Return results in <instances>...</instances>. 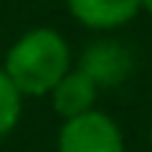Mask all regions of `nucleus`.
I'll list each match as a JSON object with an SVG mask.
<instances>
[{"label":"nucleus","mask_w":152,"mask_h":152,"mask_svg":"<svg viewBox=\"0 0 152 152\" xmlns=\"http://www.w3.org/2000/svg\"><path fill=\"white\" fill-rule=\"evenodd\" d=\"M81 72H87L96 81V87H116L122 84L131 69H134V57L128 54V48L116 45V42H93L84 57H81Z\"/></svg>","instance_id":"3"},{"label":"nucleus","mask_w":152,"mask_h":152,"mask_svg":"<svg viewBox=\"0 0 152 152\" xmlns=\"http://www.w3.org/2000/svg\"><path fill=\"white\" fill-rule=\"evenodd\" d=\"M3 69L24 99H39L72 69V48L54 27H33L12 42Z\"/></svg>","instance_id":"1"},{"label":"nucleus","mask_w":152,"mask_h":152,"mask_svg":"<svg viewBox=\"0 0 152 152\" xmlns=\"http://www.w3.org/2000/svg\"><path fill=\"white\" fill-rule=\"evenodd\" d=\"M149 143H152V125H149Z\"/></svg>","instance_id":"8"},{"label":"nucleus","mask_w":152,"mask_h":152,"mask_svg":"<svg viewBox=\"0 0 152 152\" xmlns=\"http://www.w3.org/2000/svg\"><path fill=\"white\" fill-rule=\"evenodd\" d=\"M48 96H51V104H54V113H57V116L75 119V116H81V113L96 110L99 87H96V81L90 78L87 72L69 69Z\"/></svg>","instance_id":"5"},{"label":"nucleus","mask_w":152,"mask_h":152,"mask_svg":"<svg viewBox=\"0 0 152 152\" xmlns=\"http://www.w3.org/2000/svg\"><path fill=\"white\" fill-rule=\"evenodd\" d=\"M143 9H146V12L152 15V0H143Z\"/></svg>","instance_id":"7"},{"label":"nucleus","mask_w":152,"mask_h":152,"mask_svg":"<svg viewBox=\"0 0 152 152\" xmlns=\"http://www.w3.org/2000/svg\"><path fill=\"white\" fill-rule=\"evenodd\" d=\"M72 18L90 30H116L137 18L143 0H66Z\"/></svg>","instance_id":"4"},{"label":"nucleus","mask_w":152,"mask_h":152,"mask_svg":"<svg viewBox=\"0 0 152 152\" xmlns=\"http://www.w3.org/2000/svg\"><path fill=\"white\" fill-rule=\"evenodd\" d=\"M57 152H125V137L113 116L104 110H90L75 119H63Z\"/></svg>","instance_id":"2"},{"label":"nucleus","mask_w":152,"mask_h":152,"mask_svg":"<svg viewBox=\"0 0 152 152\" xmlns=\"http://www.w3.org/2000/svg\"><path fill=\"white\" fill-rule=\"evenodd\" d=\"M21 104H24V96L18 93V87L9 81L6 69L0 66V140H3L21 119Z\"/></svg>","instance_id":"6"}]
</instances>
